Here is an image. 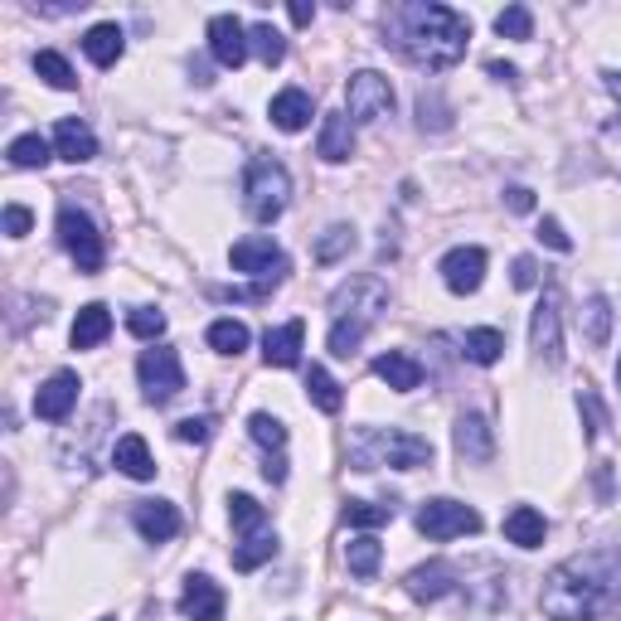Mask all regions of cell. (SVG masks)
<instances>
[{
	"instance_id": "6da1fadb",
	"label": "cell",
	"mask_w": 621,
	"mask_h": 621,
	"mask_svg": "<svg viewBox=\"0 0 621 621\" xmlns=\"http://www.w3.org/2000/svg\"><path fill=\"white\" fill-rule=\"evenodd\" d=\"M544 617L554 621H593L621 607V544H597L587 554L558 563L540 593Z\"/></svg>"
},
{
	"instance_id": "7a4b0ae2",
	"label": "cell",
	"mask_w": 621,
	"mask_h": 621,
	"mask_svg": "<svg viewBox=\"0 0 621 621\" xmlns=\"http://www.w3.org/2000/svg\"><path fill=\"white\" fill-rule=\"evenodd\" d=\"M384 45L398 49L408 64L442 74V68H457L466 59V39H471V20L457 15L452 5L438 0H413V5H393L384 15Z\"/></svg>"
},
{
	"instance_id": "3957f363",
	"label": "cell",
	"mask_w": 621,
	"mask_h": 621,
	"mask_svg": "<svg viewBox=\"0 0 621 621\" xmlns=\"http://www.w3.org/2000/svg\"><path fill=\"white\" fill-rule=\"evenodd\" d=\"M330 310H335V326H330L326 345H330V355H335V359H350L359 350V340L369 335V326L389 310L384 277H350L345 287H335Z\"/></svg>"
},
{
	"instance_id": "277c9868",
	"label": "cell",
	"mask_w": 621,
	"mask_h": 621,
	"mask_svg": "<svg viewBox=\"0 0 621 621\" xmlns=\"http://www.w3.org/2000/svg\"><path fill=\"white\" fill-rule=\"evenodd\" d=\"M350 466L355 471H379V466L418 471V466H432V442L398 428H359L350 442Z\"/></svg>"
},
{
	"instance_id": "5b68a950",
	"label": "cell",
	"mask_w": 621,
	"mask_h": 621,
	"mask_svg": "<svg viewBox=\"0 0 621 621\" xmlns=\"http://www.w3.org/2000/svg\"><path fill=\"white\" fill-rule=\"evenodd\" d=\"M243 194H248V214L257 224H273L282 219L287 200H292V175H287V165L277 155H253V165L243 175Z\"/></svg>"
},
{
	"instance_id": "8992f818",
	"label": "cell",
	"mask_w": 621,
	"mask_h": 621,
	"mask_svg": "<svg viewBox=\"0 0 621 621\" xmlns=\"http://www.w3.org/2000/svg\"><path fill=\"white\" fill-rule=\"evenodd\" d=\"M59 243H64V253L78 263V273H88V277L102 273V263H107V243H102L98 224L68 200L59 204Z\"/></svg>"
},
{
	"instance_id": "52a82bcc",
	"label": "cell",
	"mask_w": 621,
	"mask_h": 621,
	"mask_svg": "<svg viewBox=\"0 0 621 621\" xmlns=\"http://www.w3.org/2000/svg\"><path fill=\"white\" fill-rule=\"evenodd\" d=\"M418 534H428V540H457V534H481V515L471 510V505L461 500H447V495H438V500H422L418 505Z\"/></svg>"
},
{
	"instance_id": "ba28073f",
	"label": "cell",
	"mask_w": 621,
	"mask_h": 621,
	"mask_svg": "<svg viewBox=\"0 0 621 621\" xmlns=\"http://www.w3.org/2000/svg\"><path fill=\"white\" fill-rule=\"evenodd\" d=\"M137 379H141V389H147V403H170L175 393L185 389V365L170 345H151V350H141V359H137Z\"/></svg>"
},
{
	"instance_id": "9c48e42d",
	"label": "cell",
	"mask_w": 621,
	"mask_h": 621,
	"mask_svg": "<svg viewBox=\"0 0 621 621\" xmlns=\"http://www.w3.org/2000/svg\"><path fill=\"white\" fill-rule=\"evenodd\" d=\"M345 112L350 122H379L393 112V83L375 68H359L355 78L345 83Z\"/></svg>"
},
{
	"instance_id": "30bf717a",
	"label": "cell",
	"mask_w": 621,
	"mask_h": 621,
	"mask_svg": "<svg viewBox=\"0 0 621 621\" xmlns=\"http://www.w3.org/2000/svg\"><path fill=\"white\" fill-rule=\"evenodd\" d=\"M233 273H248L257 282H282L287 277V253L273 243V238H238L229 248Z\"/></svg>"
},
{
	"instance_id": "8fae6325",
	"label": "cell",
	"mask_w": 621,
	"mask_h": 621,
	"mask_svg": "<svg viewBox=\"0 0 621 621\" xmlns=\"http://www.w3.org/2000/svg\"><path fill=\"white\" fill-rule=\"evenodd\" d=\"M530 345L540 350L548 365H558V359H563V306H558V287H544L540 306H534Z\"/></svg>"
},
{
	"instance_id": "7c38bea8",
	"label": "cell",
	"mask_w": 621,
	"mask_h": 621,
	"mask_svg": "<svg viewBox=\"0 0 621 621\" xmlns=\"http://www.w3.org/2000/svg\"><path fill=\"white\" fill-rule=\"evenodd\" d=\"M442 282H447V292H457V296H471V292H481V282H485V248H452L447 257H442Z\"/></svg>"
},
{
	"instance_id": "4fadbf2b",
	"label": "cell",
	"mask_w": 621,
	"mask_h": 621,
	"mask_svg": "<svg viewBox=\"0 0 621 621\" xmlns=\"http://www.w3.org/2000/svg\"><path fill=\"white\" fill-rule=\"evenodd\" d=\"M248 25L238 15H214L210 20V54H214V64H224V68H243L248 64Z\"/></svg>"
},
{
	"instance_id": "5bb4252c",
	"label": "cell",
	"mask_w": 621,
	"mask_h": 621,
	"mask_svg": "<svg viewBox=\"0 0 621 621\" xmlns=\"http://www.w3.org/2000/svg\"><path fill=\"white\" fill-rule=\"evenodd\" d=\"M78 375H68V369H59V375H49L45 384L35 389V418H45V422H64L68 413H74V403H78Z\"/></svg>"
},
{
	"instance_id": "9a60e30c",
	"label": "cell",
	"mask_w": 621,
	"mask_h": 621,
	"mask_svg": "<svg viewBox=\"0 0 621 621\" xmlns=\"http://www.w3.org/2000/svg\"><path fill=\"white\" fill-rule=\"evenodd\" d=\"M180 617L185 621H224V587L210 573H190L180 593Z\"/></svg>"
},
{
	"instance_id": "2e32d148",
	"label": "cell",
	"mask_w": 621,
	"mask_h": 621,
	"mask_svg": "<svg viewBox=\"0 0 621 621\" xmlns=\"http://www.w3.org/2000/svg\"><path fill=\"white\" fill-rule=\"evenodd\" d=\"M461 583V573L447 563V558H432V563L413 568L408 573V597L413 603H442V597H452Z\"/></svg>"
},
{
	"instance_id": "e0dca14e",
	"label": "cell",
	"mask_w": 621,
	"mask_h": 621,
	"mask_svg": "<svg viewBox=\"0 0 621 621\" xmlns=\"http://www.w3.org/2000/svg\"><path fill=\"white\" fill-rule=\"evenodd\" d=\"M131 524L141 530V540L147 544H170L175 534H180V510H175L170 500H137Z\"/></svg>"
},
{
	"instance_id": "ac0fdd59",
	"label": "cell",
	"mask_w": 621,
	"mask_h": 621,
	"mask_svg": "<svg viewBox=\"0 0 621 621\" xmlns=\"http://www.w3.org/2000/svg\"><path fill=\"white\" fill-rule=\"evenodd\" d=\"M457 457L461 461H471V466H485L495 457V432H491V422L481 418V413H461L457 418Z\"/></svg>"
},
{
	"instance_id": "d6986e66",
	"label": "cell",
	"mask_w": 621,
	"mask_h": 621,
	"mask_svg": "<svg viewBox=\"0 0 621 621\" xmlns=\"http://www.w3.org/2000/svg\"><path fill=\"white\" fill-rule=\"evenodd\" d=\"M302 340H306V320H287V326L267 330L263 335L267 369H296L302 365Z\"/></svg>"
},
{
	"instance_id": "ffe728a7",
	"label": "cell",
	"mask_w": 621,
	"mask_h": 621,
	"mask_svg": "<svg viewBox=\"0 0 621 621\" xmlns=\"http://www.w3.org/2000/svg\"><path fill=\"white\" fill-rule=\"evenodd\" d=\"M316 155L320 161H330V165H340V161L355 155V127H350V112H326V117H320Z\"/></svg>"
},
{
	"instance_id": "44dd1931",
	"label": "cell",
	"mask_w": 621,
	"mask_h": 621,
	"mask_svg": "<svg viewBox=\"0 0 621 621\" xmlns=\"http://www.w3.org/2000/svg\"><path fill=\"white\" fill-rule=\"evenodd\" d=\"M54 155H64V161H74V165H88L92 155H98V137H92L88 122L59 117V127H54Z\"/></svg>"
},
{
	"instance_id": "7402d4cb",
	"label": "cell",
	"mask_w": 621,
	"mask_h": 621,
	"mask_svg": "<svg viewBox=\"0 0 621 621\" xmlns=\"http://www.w3.org/2000/svg\"><path fill=\"white\" fill-rule=\"evenodd\" d=\"M112 466H117L122 476H131V481H155V461H151V447H147L141 432L117 438V447H112Z\"/></svg>"
},
{
	"instance_id": "603a6c76",
	"label": "cell",
	"mask_w": 621,
	"mask_h": 621,
	"mask_svg": "<svg viewBox=\"0 0 621 621\" xmlns=\"http://www.w3.org/2000/svg\"><path fill=\"white\" fill-rule=\"evenodd\" d=\"M375 375L384 379L393 393H413V389L422 384V365L408 355V350H389V355H379L375 359Z\"/></svg>"
},
{
	"instance_id": "cb8c5ba5",
	"label": "cell",
	"mask_w": 621,
	"mask_h": 621,
	"mask_svg": "<svg viewBox=\"0 0 621 621\" xmlns=\"http://www.w3.org/2000/svg\"><path fill=\"white\" fill-rule=\"evenodd\" d=\"M107 335H112V310L102 306V302H88V306H83L78 320H74V330H68L74 350H98Z\"/></svg>"
},
{
	"instance_id": "d4e9b609",
	"label": "cell",
	"mask_w": 621,
	"mask_h": 621,
	"mask_svg": "<svg viewBox=\"0 0 621 621\" xmlns=\"http://www.w3.org/2000/svg\"><path fill=\"white\" fill-rule=\"evenodd\" d=\"M310 112H316V102H310L306 88H282V92L273 98V127L302 131L306 122H310Z\"/></svg>"
},
{
	"instance_id": "484cf974",
	"label": "cell",
	"mask_w": 621,
	"mask_h": 621,
	"mask_svg": "<svg viewBox=\"0 0 621 621\" xmlns=\"http://www.w3.org/2000/svg\"><path fill=\"white\" fill-rule=\"evenodd\" d=\"M544 534H548V520H544L540 510H534V505H515V510L505 515V540H510V544L540 548Z\"/></svg>"
},
{
	"instance_id": "4316f807",
	"label": "cell",
	"mask_w": 621,
	"mask_h": 621,
	"mask_svg": "<svg viewBox=\"0 0 621 621\" xmlns=\"http://www.w3.org/2000/svg\"><path fill=\"white\" fill-rule=\"evenodd\" d=\"M122 49H127V35H122V25H92L88 35H83V54H88L98 68H112V64H117Z\"/></svg>"
},
{
	"instance_id": "83f0119b",
	"label": "cell",
	"mask_w": 621,
	"mask_h": 621,
	"mask_svg": "<svg viewBox=\"0 0 621 621\" xmlns=\"http://www.w3.org/2000/svg\"><path fill=\"white\" fill-rule=\"evenodd\" d=\"M461 355L471 359V365L491 369L495 359L505 355V335H500V330H491V326H481V330H466V335H461Z\"/></svg>"
},
{
	"instance_id": "f1b7e54d",
	"label": "cell",
	"mask_w": 621,
	"mask_h": 621,
	"mask_svg": "<svg viewBox=\"0 0 621 621\" xmlns=\"http://www.w3.org/2000/svg\"><path fill=\"white\" fill-rule=\"evenodd\" d=\"M306 393H310V403H316L320 413H330V418L345 408V393H340V384L330 379V369H320V365L306 369Z\"/></svg>"
},
{
	"instance_id": "f546056e",
	"label": "cell",
	"mask_w": 621,
	"mask_h": 621,
	"mask_svg": "<svg viewBox=\"0 0 621 621\" xmlns=\"http://www.w3.org/2000/svg\"><path fill=\"white\" fill-rule=\"evenodd\" d=\"M5 155H10V165H15V170H45L49 155H54V147H49L39 131H29V137H15V141H10Z\"/></svg>"
},
{
	"instance_id": "4dcf8cb0",
	"label": "cell",
	"mask_w": 621,
	"mask_h": 621,
	"mask_svg": "<svg viewBox=\"0 0 621 621\" xmlns=\"http://www.w3.org/2000/svg\"><path fill=\"white\" fill-rule=\"evenodd\" d=\"M355 243H359V238H355V229H350V224H330V229L316 238V263H320V267L340 263V257L355 253Z\"/></svg>"
},
{
	"instance_id": "1f68e13d",
	"label": "cell",
	"mask_w": 621,
	"mask_h": 621,
	"mask_svg": "<svg viewBox=\"0 0 621 621\" xmlns=\"http://www.w3.org/2000/svg\"><path fill=\"white\" fill-rule=\"evenodd\" d=\"M35 74L49 83V88H59V92H74L78 88V74L68 68V59L59 54V49H39L35 54Z\"/></svg>"
},
{
	"instance_id": "d6a6232c",
	"label": "cell",
	"mask_w": 621,
	"mask_h": 621,
	"mask_svg": "<svg viewBox=\"0 0 621 621\" xmlns=\"http://www.w3.org/2000/svg\"><path fill=\"white\" fill-rule=\"evenodd\" d=\"M379 558H384V544H379L375 534H359V540L345 544V563H350V573H355V578H375Z\"/></svg>"
},
{
	"instance_id": "836d02e7",
	"label": "cell",
	"mask_w": 621,
	"mask_h": 621,
	"mask_svg": "<svg viewBox=\"0 0 621 621\" xmlns=\"http://www.w3.org/2000/svg\"><path fill=\"white\" fill-rule=\"evenodd\" d=\"M273 554H277V534H267V530L248 534V540L233 548V568H238V573H253V568H263Z\"/></svg>"
},
{
	"instance_id": "e575fe53",
	"label": "cell",
	"mask_w": 621,
	"mask_h": 621,
	"mask_svg": "<svg viewBox=\"0 0 621 621\" xmlns=\"http://www.w3.org/2000/svg\"><path fill=\"white\" fill-rule=\"evenodd\" d=\"M229 520H233V530L243 534V540H248V534H263L267 530V510L253 500V495H243V491L229 495Z\"/></svg>"
},
{
	"instance_id": "d590c367",
	"label": "cell",
	"mask_w": 621,
	"mask_h": 621,
	"mask_svg": "<svg viewBox=\"0 0 621 621\" xmlns=\"http://www.w3.org/2000/svg\"><path fill=\"white\" fill-rule=\"evenodd\" d=\"M210 350L214 355H243L248 350V326L243 320H233V316H224V320H214L210 326Z\"/></svg>"
},
{
	"instance_id": "8d00e7d4",
	"label": "cell",
	"mask_w": 621,
	"mask_h": 621,
	"mask_svg": "<svg viewBox=\"0 0 621 621\" xmlns=\"http://www.w3.org/2000/svg\"><path fill=\"white\" fill-rule=\"evenodd\" d=\"M248 45H253V54L263 59L267 68H277L287 59V39H282V29H273V25H248Z\"/></svg>"
},
{
	"instance_id": "74e56055",
	"label": "cell",
	"mask_w": 621,
	"mask_h": 621,
	"mask_svg": "<svg viewBox=\"0 0 621 621\" xmlns=\"http://www.w3.org/2000/svg\"><path fill=\"white\" fill-rule=\"evenodd\" d=\"M583 330H587V345L603 350L607 340H612V302L607 296H593L583 310Z\"/></svg>"
},
{
	"instance_id": "f35d334b",
	"label": "cell",
	"mask_w": 621,
	"mask_h": 621,
	"mask_svg": "<svg viewBox=\"0 0 621 621\" xmlns=\"http://www.w3.org/2000/svg\"><path fill=\"white\" fill-rule=\"evenodd\" d=\"M340 520L350 524V530H379V524L393 520V505H375V500H345V510H340Z\"/></svg>"
},
{
	"instance_id": "ab89813d",
	"label": "cell",
	"mask_w": 621,
	"mask_h": 621,
	"mask_svg": "<svg viewBox=\"0 0 621 621\" xmlns=\"http://www.w3.org/2000/svg\"><path fill=\"white\" fill-rule=\"evenodd\" d=\"M248 432H253V442L267 452V457H282V447H287V428L273 418V413H253V418H248Z\"/></svg>"
},
{
	"instance_id": "60d3db41",
	"label": "cell",
	"mask_w": 621,
	"mask_h": 621,
	"mask_svg": "<svg viewBox=\"0 0 621 621\" xmlns=\"http://www.w3.org/2000/svg\"><path fill=\"white\" fill-rule=\"evenodd\" d=\"M495 35H500V39H534L530 5H505L500 15H495Z\"/></svg>"
},
{
	"instance_id": "b9f144b4",
	"label": "cell",
	"mask_w": 621,
	"mask_h": 621,
	"mask_svg": "<svg viewBox=\"0 0 621 621\" xmlns=\"http://www.w3.org/2000/svg\"><path fill=\"white\" fill-rule=\"evenodd\" d=\"M127 330H131L137 340H161V335H165V316H161L155 306H137V310L127 316Z\"/></svg>"
},
{
	"instance_id": "7bdbcfd3",
	"label": "cell",
	"mask_w": 621,
	"mask_h": 621,
	"mask_svg": "<svg viewBox=\"0 0 621 621\" xmlns=\"http://www.w3.org/2000/svg\"><path fill=\"white\" fill-rule=\"evenodd\" d=\"M277 282H253V287H214L219 302H267Z\"/></svg>"
},
{
	"instance_id": "ee69618b",
	"label": "cell",
	"mask_w": 621,
	"mask_h": 621,
	"mask_svg": "<svg viewBox=\"0 0 621 621\" xmlns=\"http://www.w3.org/2000/svg\"><path fill=\"white\" fill-rule=\"evenodd\" d=\"M214 438V418H180L175 422V442H194V447H200V442H210Z\"/></svg>"
},
{
	"instance_id": "f6af8a7d",
	"label": "cell",
	"mask_w": 621,
	"mask_h": 621,
	"mask_svg": "<svg viewBox=\"0 0 621 621\" xmlns=\"http://www.w3.org/2000/svg\"><path fill=\"white\" fill-rule=\"evenodd\" d=\"M578 413H583V432H587V442H593L597 438V432H603V403H597V393L593 389H583V393H578Z\"/></svg>"
},
{
	"instance_id": "bcb514c9",
	"label": "cell",
	"mask_w": 621,
	"mask_h": 621,
	"mask_svg": "<svg viewBox=\"0 0 621 621\" xmlns=\"http://www.w3.org/2000/svg\"><path fill=\"white\" fill-rule=\"evenodd\" d=\"M540 243H548L554 253H573V238L563 233V224L558 219H540Z\"/></svg>"
},
{
	"instance_id": "7dc6e473",
	"label": "cell",
	"mask_w": 621,
	"mask_h": 621,
	"mask_svg": "<svg viewBox=\"0 0 621 621\" xmlns=\"http://www.w3.org/2000/svg\"><path fill=\"white\" fill-rule=\"evenodd\" d=\"M29 224H35V214H29L25 204H5V233L10 238H25Z\"/></svg>"
},
{
	"instance_id": "c3c4849f",
	"label": "cell",
	"mask_w": 621,
	"mask_h": 621,
	"mask_svg": "<svg viewBox=\"0 0 621 621\" xmlns=\"http://www.w3.org/2000/svg\"><path fill=\"white\" fill-rule=\"evenodd\" d=\"M515 287H520V292L540 287V267H534V257H515Z\"/></svg>"
},
{
	"instance_id": "681fc988",
	"label": "cell",
	"mask_w": 621,
	"mask_h": 621,
	"mask_svg": "<svg viewBox=\"0 0 621 621\" xmlns=\"http://www.w3.org/2000/svg\"><path fill=\"white\" fill-rule=\"evenodd\" d=\"M505 200H510V210H515V214H530V210H534V194L524 190V185H515V190H505Z\"/></svg>"
},
{
	"instance_id": "f907efd6",
	"label": "cell",
	"mask_w": 621,
	"mask_h": 621,
	"mask_svg": "<svg viewBox=\"0 0 621 621\" xmlns=\"http://www.w3.org/2000/svg\"><path fill=\"white\" fill-rule=\"evenodd\" d=\"M263 476H267V481H273V485H282V481H287V457H267Z\"/></svg>"
},
{
	"instance_id": "816d5d0a",
	"label": "cell",
	"mask_w": 621,
	"mask_h": 621,
	"mask_svg": "<svg viewBox=\"0 0 621 621\" xmlns=\"http://www.w3.org/2000/svg\"><path fill=\"white\" fill-rule=\"evenodd\" d=\"M287 15H292L296 25H310V20H316V5H306V0H292V5H287Z\"/></svg>"
},
{
	"instance_id": "f5cc1de1",
	"label": "cell",
	"mask_w": 621,
	"mask_h": 621,
	"mask_svg": "<svg viewBox=\"0 0 621 621\" xmlns=\"http://www.w3.org/2000/svg\"><path fill=\"white\" fill-rule=\"evenodd\" d=\"M485 68H491V78H505V83H515V78H520L510 64H500V59H495V64H485Z\"/></svg>"
},
{
	"instance_id": "db71d44e",
	"label": "cell",
	"mask_w": 621,
	"mask_h": 621,
	"mask_svg": "<svg viewBox=\"0 0 621 621\" xmlns=\"http://www.w3.org/2000/svg\"><path fill=\"white\" fill-rule=\"evenodd\" d=\"M607 92H612V98L621 102V74H607Z\"/></svg>"
},
{
	"instance_id": "11a10c76",
	"label": "cell",
	"mask_w": 621,
	"mask_h": 621,
	"mask_svg": "<svg viewBox=\"0 0 621 621\" xmlns=\"http://www.w3.org/2000/svg\"><path fill=\"white\" fill-rule=\"evenodd\" d=\"M617 389H621V365H617Z\"/></svg>"
}]
</instances>
